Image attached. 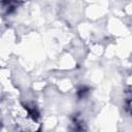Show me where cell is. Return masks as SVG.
Here are the masks:
<instances>
[{
    "label": "cell",
    "instance_id": "1",
    "mask_svg": "<svg viewBox=\"0 0 132 132\" xmlns=\"http://www.w3.org/2000/svg\"><path fill=\"white\" fill-rule=\"evenodd\" d=\"M13 117L19 132H41L39 117L34 109L20 106Z\"/></svg>",
    "mask_w": 132,
    "mask_h": 132
},
{
    "label": "cell",
    "instance_id": "2",
    "mask_svg": "<svg viewBox=\"0 0 132 132\" xmlns=\"http://www.w3.org/2000/svg\"><path fill=\"white\" fill-rule=\"evenodd\" d=\"M87 127L79 117H74L70 123V132H86Z\"/></svg>",
    "mask_w": 132,
    "mask_h": 132
},
{
    "label": "cell",
    "instance_id": "3",
    "mask_svg": "<svg viewBox=\"0 0 132 132\" xmlns=\"http://www.w3.org/2000/svg\"><path fill=\"white\" fill-rule=\"evenodd\" d=\"M127 109L129 110L130 114L132 116V98H129L127 100Z\"/></svg>",
    "mask_w": 132,
    "mask_h": 132
}]
</instances>
